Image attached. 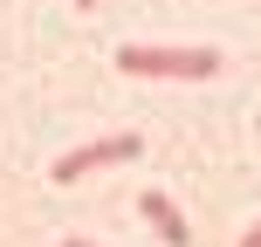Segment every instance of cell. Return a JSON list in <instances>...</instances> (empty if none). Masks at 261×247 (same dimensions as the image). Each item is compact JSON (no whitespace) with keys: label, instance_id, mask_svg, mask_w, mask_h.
<instances>
[{"label":"cell","instance_id":"obj_4","mask_svg":"<svg viewBox=\"0 0 261 247\" xmlns=\"http://www.w3.org/2000/svg\"><path fill=\"white\" fill-rule=\"evenodd\" d=\"M241 247H261V220H254V227H248V234H241Z\"/></svg>","mask_w":261,"mask_h":247},{"label":"cell","instance_id":"obj_5","mask_svg":"<svg viewBox=\"0 0 261 247\" xmlns=\"http://www.w3.org/2000/svg\"><path fill=\"white\" fill-rule=\"evenodd\" d=\"M69 7H83V14H96V0H69Z\"/></svg>","mask_w":261,"mask_h":247},{"label":"cell","instance_id":"obj_1","mask_svg":"<svg viewBox=\"0 0 261 247\" xmlns=\"http://www.w3.org/2000/svg\"><path fill=\"white\" fill-rule=\"evenodd\" d=\"M117 69L130 83H213L227 69L220 48H179V41H124Z\"/></svg>","mask_w":261,"mask_h":247},{"label":"cell","instance_id":"obj_2","mask_svg":"<svg viewBox=\"0 0 261 247\" xmlns=\"http://www.w3.org/2000/svg\"><path fill=\"white\" fill-rule=\"evenodd\" d=\"M138 151H144V138H138V130H110V138H96V144H76V151H62L48 179H55V185H83V179H96V172L138 165Z\"/></svg>","mask_w":261,"mask_h":247},{"label":"cell","instance_id":"obj_3","mask_svg":"<svg viewBox=\"0 0 261 247\" xmlns=\"http://www.w3.org/2000/svg\"><path fill=\"white\" fill-rule=\"evenodd\" d=\"M138 213L158 227V240H165V247H186V240H193V227H186V213H179V199H172V193H138Z\"/></svg>","mask_w":261,"mask_h":247}]
</instances>
